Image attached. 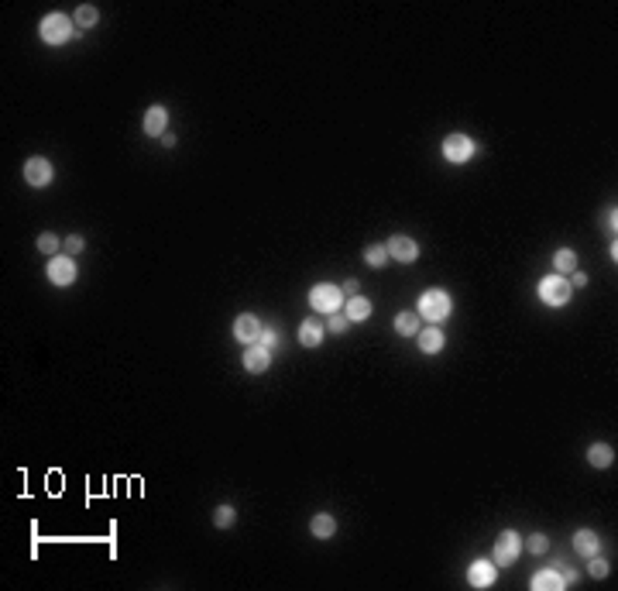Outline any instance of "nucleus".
<instances>
[{
	"label": "nucleus",
	"instance_id": "obj_1",
	"mask_svg": "<svg viewBox=\"0 0 618 591\" xmlns=\"http://www.w3.org/2000/svg\"><path fill=\"white\" fill-rule=\"evenodd\" d=\"M453 309V299L447 289H429V293L419 296V316L429 320V323H443L450 316Z\"/></svg>",
	"mask_w": 618,
	"mask_h": 591
},
{
	"label": "nucleus",
	"instance_id": "obj_2",
	"mask_svg": "<svg viewBox=\"0 0 618 591\" xmlns=\"http://www.w3.org/2000/svg\"><path fill=\"white\" fill-rule=\"evenodd\" d=\"M309 306L316 313H337L344 306V289L333 286V282H320V286L309 289Z\"/></svg>",
	"mask_w": 618,
	"mask_h": 591
},
{
	"label": "nucleus",
	"instance_id": "obj_3",
	"mask_svg": "<svg viewBox=\"0 0 618 591\" xmlns=\"http://www.w3.org/2000/svg\"><path fill=\"white\" fill-rule=\"evenodd\" d=\"M571 293H574V286H571L564 275H557V272L539 282V299H543L546 306H567V302H571Z\"/></svg>",
	"mask_w": 618,
	"mask_h": 591
},
{
	"label": "nucleus",
	"instance_id": "obj_4",
	"mask_svg": "<svg viewBox=\"0 0 618 591\" xmlns=\"http://www.w3.org/2000/svg\"><path fill=\"white\" fill-rule=\"evenodd\" d=\"M73 17H66V14H48L45 21H41V42H48V45H66L69 38H73Z\"/></svg>",
	"mask_w": 618,
	"mask_h": 591
},
{
	"label": "nucleus",
	"instance_id": "obj_5",
	"mask_svg": "<svg viewBox=\"0 0 618 591\" xmlns=\"http://www.w3.org/2000/svg\"><path fill=\"white\" fill-rule=\"evenodd\" d=\"M440 152H443V159H447V162H453V166H464V162H471V159L478 155V145H474L467 134H450V138H443Z\"/></svg>",
	"mask_w": 618,
	"mask_h": 591
},
{
	"label": "nucleus",
	"instance_id": "obj_6",
	"mask_svg": "<svg viewBox=\"0 0 618 591\" xmlns=\"http://www.w3.org/2000/svg\"><path fill=\"white\" fill-rule=\"evenodd\" d=\"M519 553H522L519 533H515V530H501L498 540H494V564H498V567H508V564L519 560Z\"/></svg>",
	"mask_w": 618,
	"mask_h": 591
},
{
	"label": "nucleus",
	"instance_id": "obj_7",
	"mask_svg": "<svg viewBox=\"0 0 618 591\" xmlns=\"http://www.w3.org/2000/svg\"><path fill=\"white\" fill-rule=\"evenodd\" d=\"M48 282L52 286H73L76 282V261H73V254H52V261H48Z\"/></svg>",
	"mask_w": 618,
	"mask_h": 591
},
{
	"label": "nucleus",
	"instance_id": "obj_8",
	"mask_svg": "<svg viewBox=\"0 0 618 591\" xmlns=\"http://www.w3.org/2000/svg\"><path fill=\"white\" fill-rule=\"evenodd\" d=\"M52 162L48 159H41V155H35V159H28L24 162V182L28 186H35V189H45L48 182H52Z\"/></svg>",
	"mask_w": 618,
	"mask_h": 591
},
{
	"label": "nucleus",
	"instance_id": "obj_9",
	"mask_svg": "<svg viewBox=\"0 0 618 591\" xmlns=\"http://www.w3.org/2000/svg\"><path fill=\"white\" fill-rule=\"evenodd\" d=\"M385 248H388V258H395V261H415L419 258V241H412L406 234H395V238H388L385 241Z\"/></svg>",
	"mask_w": 618,
	"mask_h": 591
},
{
	"label": "nucleus",
	"instance_id": "obj_10",
	"mask_svg": "<svg viewBox=\"0 0 618 591\" xmlns=\"http://www.w3.org/2000/svg\"><path fill=\"white\" fill-rule=\"evenodd\" d=\"M494 578H498V564H494V560H474V564L467 567V581H471L474 588H492Z\"/></svg>",
	"mask_w": 618,
	"mask_h": 591
},
{
	"label": "nucleus",
	"instance_id": "obj_11",
	"mask_svg": "<svg viewBox=\"0 0 618 591\" xmlns=\"http://www.w3.org/2000/svg\"><path fill=\"white\" fill-rule=\"evenodd\" d=\"M261 320L254 316V313H241L237 320H234V337L241 340V344H258V337H261Z\"/></svg>",
	"mask_w": 618,
	"mask_h": 591
},
{
	"label": "nucleus",
	"instance_id": "obj_12",
	"mask_svg": "<svg viewBox=\"0 0 618 591\" xmlns=\"http://www.w3.org/2000/svg\"><path fill=\"white\" fill-rule=\"evenodd\" d=\"M141 127H145V134H148V138H162L165 131H168V110H165L162 103L148 107V110H145V121H141Z\"/></svg>",
	"mask_w": 618,
	"mask_h": 591
},
{
	"label": "nucleus",
	"instance_id": "obj_13",
	"mask_svg": "<svg viewBox=\"0 0 618 591\" xmlns=\"http://www.w3.org/2000/svg\"><path fill=\"white\" fill-rule=\"evenodd\" d=\"M268 365H272V351H265L261 344H247L244 351V368L251 375H261V372H268Z\"/></svg>",
	"mask_w": 618,
	"mask_h": 591
},
{
	"label": "nucleus",
	"instance_id": "obj_14",
	"mask_svg": "<svg viewBox=\"0 0 618 591\" xmlns=\"http://www.w3.org/2000/svg\"><path fill=\"white\" fill-rule=\"evenodd\" d=\"M529 588L533 591H560V588H567V585H564V578H560L557 567H546V571H536Z\"/></svg>",
	"mask_w": 618,
	"mask_h": 591
},
{
	"label": "nucleus",
	"instance_id": "obj_15",
	"mask_svg": "<svg viewBox=\"0 0 618 591\" xmlns=\"http://www.w3.org/2000/svg\"><path fill=\"white\" fill-rule=\"evenodd\" d=\"M415 337H419V351H422V354H440L443 344H447V337H443L440 327H426V330H419Z\"/></svg>",
	"mask_w": 618,
	"mask_h": 591
},
{
	"label": "nucleus",
	"instance_id": "obj_16",
	"mask_svg": "<svg viewBox=\"0 0 618 591\" xmlns=\"http://www.w3.org/2000/svg\"><path fill=\"white\" fill-rule=\"evenodd\" d=\"M299 344L302 347H320L323 344V323L320 320H302L299 323Z\"/></svg>",
	"mask_w": 618,
	"mask_h": 591
},
{
	"label": "nucleus",
	"instance_id": "obj_17",
	"mask_svg": "<svg viewBox=\"0 0 618 591\" xmlns=\"http://www.w3.org/2000/svg\"><path fill=\"white\" fill-rule=\"evenodd\" d=\"M309 533H313L316 540H330V537L337 533V516H330V512H316V516H313V523H309Z\"/></svg>",
	"mask_w": 618,
	"mask_h": 591
},
{
	"label": "nucleus",
	"instance_id": "obj_18",
	"mask_svg": "<svg viewBox=\"0 0 618 591\" xmlns=\"http://www.w3.org/2000/svg\"><path fill=\"white\" fill-rule=\"evenodd\" d=\"M347 320L351 323H361V320H368L371 316V299L368 296H347Z\"/></svg>",
	"mask_w": 618,
	"mask_h": 591
},
{
	"label": "nucleus",
	"instance_id": "obj_19",
	"mask_svg": "<svg viewBox=\"0 0 618 591\" xmlns=\"http://www.w3.org/2000/svg\"><path fill=\"white\" fill-rule=\"evenodd\" d=\"M574 550H577V553H584V557H594V553L601 550L598 533H594V530H577V533H574Z\"/></svg>",
	"mask_w": 618,
	"mask_h": 591
},
{
	"label": "nucleus",
	"instance_id": "obj_20",
	"mask_svg": "<svg viewBox=\"0 0 618 591\" xmlns=\"http://www.w3.org/2000/svg\"><path fill=\"white\" fill-rule=\"evenodd\" d=\"M587 461H591V467H612L615 465V451H612L608 444H591Z\"/></svg>",
	"mask_w": 618,
	"mask_h": 591
},
{
	"label": "nucleus",
	"instance_id": "obj_21",
	"mask_svg": "<svg viewBox=\"0 0 618 591\" xmlns=\"http://www.w3.org/2000/svg\"><path fill=\"white\" fill-rule=\"evenodd\" d=\"M553 268H557V275H571L577 268V254L571 248H560V251L553 254Z\"/></svg>",
	"mask_w": 618,
	"mask_h": 591
},
{
	"label": "nucleus",
	"instance_id": "obj_22",
	"mask_svg": "<svg viewBox=\"0 0 618 591\" xmlns=\"http://www.w3.org/2000/svg\"><path fill=\"white\" fill-rule=\"evenodd\" d=\"M395 330L402 337H415L419 334V313H399L395 316Z\"/></svg>",
	"mask_w": 618,
	"mask_h": 591
},
{
	"label": "nucleus",
	"instance_id": "obj_23",
	"mask_svg": "<svg viewBox=\"0 0 618 591\" xmlns=\"http://www.w3.org/2000/svg\"><path fill=\"white\" fill-rule=\"evenodd\" d=\"M365 261H368L371 268H385V265H388V248H385V245L365 248Z\"/></svg>",
	"mask_w": 618,
	"mask_h": 591
},
{
	"label": "nucleus",
	"instance_id": "obj_24",
	"mask_svg": "<svg viewBox=\"0 0 618 591\" xmlns=\"http://www.w3.org/2000/svg\"><path fill=\"white\" fill-rule=\"evenodd\" d=\"M234 519H237V512H234V506H216V512H213V523H216L220 530H227V526H234Z\"/></svg>",
	"mask_w": 618,
	"mask_h": 591
},
{
	"label": "nucleus",
	"instance_id": "obj_25",
	"mask_svg": "<svg viewBox=\"0 0 618 591\" xmlns=\"http://www.w3.org/2000/svg\"><path fill=\"white\" fill-rule=\"evenodd\" d=\"M96 17H100V14H96V7H93V3H82L80 10H76V24H80V28H93V24H96Z\"/></svg>",
	"mask_w": 618,
	"mask_h": 591
},
{
	"label": "nucleus",
	"instance_id": "obj_26",
	"mask_svg": "<svg viewBox=\"0 0 618 591\" xmlns=\"http://www.w3.org/2000/svg\"><path fill=\"white\" fill-rule=\"evenodd\" d=\"M59 248H62V241H59L52 231H45V234L38 238V251H45V254H62Z\"/></svg>",
	"mask_w": 618,
	"mask_h": 591
},
{
	"label": "nucleus",
	"instance_id": "obj_27",
	"mask_svg": "<svg viewBox=\"0 0 618 591\" xmlns=\"http://www.w3.org/2000/svg\"><path fill=\"white\" fill-rule=\"evenodd\" d=\"M258 344H261L265 351H279V344H282V340H279V330L265 327V330H261V337H258Z\"/></svg>",
	"mask_w": 618,
	"mask_h": 591
},
{
	"label": "nucleus",
	"instance_id": "obj_28",
	"mask_svg": "<svg viewBox=\"0 0 618 591\" xmlns=\"http://www.w3.org/2000/svg\"><path fill=\"white\" fill-rule=\"evenodd\" d=\"M327 327H330V330H333V334H344V330L351 327V320H347V313H340V309H337V313H330Z\"/></svg>",
	"mask_w": 618,
	"mask_h": 591
},
{
	"label": "nucleus",
	"instance_id": "obj_29",
	"mask_svg": "<svg viewBox=\"0 0 618 591\" xmlns=\"http://www.w3.org/2000/svg\"><path fill=\"white\" fill-rule=\"evenodd\" d=\"M587 574H591V578H605V574H608V560L594 553V557H591V564H587Z\"/></svg>",
	"mask_w": 618,
	"mask_h": 591
},
{
	"label": "nucleus",
	"instance_id": "obj_30",
	"mask_svg": "<svg viewBox=\"0 0 618 591\" xmlns=\"http://www.w3.org/2000/svg\"><path fill=\"white\" fill-rule=\"evenodd\" d=\"M82 248H86V241H82L80 234H69V238L62 241V251H66V254H80Z\"/></svg>",
	"mask_w": 618,
	"mask_h": 591
},
{
	"label": "nucleus",
	"instance_id": "obj_31",
	"mask_svg": "<svg viewBox=\"0 0 618 591\" xmlns=\"http://www.w3.org/2000/svg\"><path fill=\"white\" fill-rule=\"evenodd\" d=\"M546 550H550V540L543 533H533L529 537V553H546Z\"/></svg>",
	"mask_w": 618,
	"mask_h": 591
},
{
	"label": "nucleus",
	"instance_id": "obj_32",
	"mask_svg": "<svg viewBox=\"0 0 618 591\" xmlns=\"http://www.w3.org/2000/svg\"><path fill=\"white\" fill-rule=\"evenodd\" d=\"M340 289H344V296H358V293H361V286H358V279H347V282H344Z\"/></svg>",
	"mask_w": 618,
	"mask_h": 591
},
{
	"label": "nucleus",
	"instance_id": "obj_33",
	"mask_svg": "<svg viewBox=\"0 0 618 591\" xmlns=\"http://www.w3.org/2000/svg\"><path fill=\"white\" fill-rule=\"evenodd\" d=\"M560 578H564V585H574V581H577V571H574V567H560Z\"/></svg>",
	"mask_w": 618,
	"mask_h": 591
},
{
	"label": "nucleus",
	"instance_id": "obj_34",
	"mask_svg": "<svg viewBox=\"0 0 618 591\" xmlns=\"http://www.w3.org/2000/svg\"><path fill=\"white\" fill-rule=\"evenodd\" d=\"M615 224H618V213H615V210H608V217H605V227L612 231V238H615Z\"/></svg>",
	"mask_w": 618,
	"mask_h": 591
},
{
	"label": "nucleus",
	"instance_id": "obj_35",
	"mask_svg": "<svg viewBox=\"0 0 618 591\" xmlns=\"http://www.w3.org/2000/svg\"><path fill=\"white\" fill-rule=\"evenodd\" d=\"M571 286H587V275L584 272H571Z\"/></svg>",
	"mask_w": 618,
	"mask_h": 591
}]
</instances>
